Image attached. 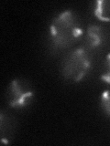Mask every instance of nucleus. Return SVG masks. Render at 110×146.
<instances>
[{"mask_svg":"<svg viewBox=\"0 0 110 146\" xmlns=\"http://www.w3.org/2000/svg\"><path fill=\"white\" fill-rule=\"evenodd\" d=\"M101 106L105 112L110 117V90H105L101 94Z\"/></svg>","mask_w":110,"mask_h":146,"instance_id":"6","label":"nucleus"},{"mask_svg":"<svg viewBox=\"0 0 110 146\" xmlns=\"http://www.w3.org/2000/svg\"><path fill=\"white\" fill-rule=\"evenodd\" d=\"M86 40L89 48L99 47L103 41L102 29L97 25H90L86 30Z\"/></svg>","mask_w":110,"mask_h":146,"instance_id":"4","label":"nucleus"},{"mask_svg":"<svg viewBox=\"0 0 110 146\" xmlns=\"http://www.w3.org/2000/svg\"><path fill=\"white\" fill-rule=\"evenodd\" d=\"M33 91L30 84L23 80H14L7 90V100L12 108H23L27 106L33 98Z\"/></svg>","mask_w":110,"mask_h":146,"instance_id":"3","label":"nucleus"},{"mask_svg":"<svg viewBox=\"0 0 110 146\" xmlns=\"http://www.w3.org/2000/svg\"><path fill=\"white\" fill-rule=\"evenodd\" d=\"M94 14L103 22H110V0H98L95 3Z\"/></svg>","mask_w":110,"mask_h":146,"instance_id":"5","label":"nucleus"},{"mask_svg":"<svg viewBox=\"0 0 110 146\" xmlns=\"http://www.w3.org/2000/svg\"><path fill=\"white\" fill-rule=\"evenodd\" d=\"M82 29L71 10H65L50 25V38L55 48H67L81 38Z\"/></svg>","mask_w":110,"mask_h":146,"instance_id":"1","label":"nucleus"},{"mask_svg":"<svg viewBox=\"0 0 110 146\" xmlns=\"http://www.w3.org/2000/svg\"><path fill=\"white\" fill-rule=\"evenodd\" d=\"M91 57L85 48H78L64 58L62 72L63 77L73 82H80L91 70Z\"/></svg>","mask_w":110,"mask_h":146,"instance_id":"2","label":"nucleus"},{"mask_svg":"<svg viewBox=\"0 0 110 146\" xmlns=\"http://www.w3.org/2000/svg\"><path fill=\"white\" fill-rule=\"evenodd\" d=\"M101 80L110 84V53L107 54V59H105V70L101 75Z\"/></svg>","mask_w":110,"mask_h":146,"instance_id":"7","label":"nucleus"}]
</instances>
